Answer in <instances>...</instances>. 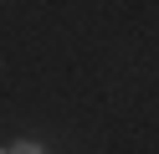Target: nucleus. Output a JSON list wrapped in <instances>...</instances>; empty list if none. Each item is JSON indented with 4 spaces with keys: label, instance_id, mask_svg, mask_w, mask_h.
Masks as SVG:
<instances>
[{
    "label": "nucleus",
    "instance_id": "1",
    "mask_svg": "<svg viewBox=\"0 0 159 154\" xmlns=\"http://www.w3.org/2000/svg\"><path fill=\"white\" fill-rule=\"evenodd\" d=\"M11 154H46V149H41V144H16Z\"/></svg>",
    "mask_w": 159,
    "mask_h": 154
}]
</instances>
